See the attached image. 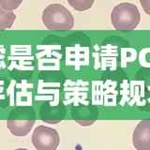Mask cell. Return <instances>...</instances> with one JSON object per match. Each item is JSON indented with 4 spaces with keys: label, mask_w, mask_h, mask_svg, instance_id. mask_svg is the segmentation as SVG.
Masks as SVG:
<instances>
[{
    "label": "cell",
    "mask_w": 150,
    "mask_h": 150,
    "mask_svg": "<svg viewBox=\"0 0 150 150\" xmlns=\"http://www.w3.org/2000/svg\"><path fill=\"white\" fill-rule=\"evenodd\" d=\"M16 20V15L13 11L8 9L0 6V30H5L11 28Z\"/></svg>",
    "instance_id": "6"
},
{
    "label": "cell",
    "mask_w": 150,
    "mask_h": 150,
    "mask_svg": "<svg viewBox=\"0 0 150 150\" xmlns=\"http://www.w3.org/2000/svg\"><path fill=\"white\" fill-rule=\"evenodd\" d=\"M35 124V115L29 109H20L13 111L7 120V127L11 132L22 137L30 132Z\"/></svg>",
    "instance_id": "3"
},
{
    "label": "cell",
    "mask_w": 150,
    "mask_h": 150,
    "mask_svg": "<svg viewBox=\"0 0 150 150\" xmlns=\"http://www.w3.org/2000/svg\"><path fill=\"white\" fill-rule=\"evenodd\" d=\"M14 150H28L26 148H17V149H14Z\"/></svg>",
    "instance_id": "10"
},
{
    "label": "cell",
    "mask_w": 150,
    "mask_h": 150,
    "mask_svg": "<svg viewBox=\"0 0 150 150\" xmlns=\"http://www.w3.org/2000/svg\"><path fill=\"white\" fill-rule=\"evenodd\" d=\"M23 0H0V6L8 11H14L19 8Z\"/></svg>",
    "instance_id": "8"
},
{
    "label": "cell",
    "mask_w": 150,
    "mask_h": 150,
    "mask_svg": "<svg viewBox=\"0 0 150 150\" xmlns=\"http://www.w3.org/2000/svg\"><path fill=\"white\" fill-rule=\"evenodd\" d=\"M42 23L49 30L68 31L74 25V18L63 5L51 4L42 11Z\"/></svg>",
    "instance_id": "1"
},
{
    "label": "cell",
    "mask_w": 150,
    "mask_h": 150,
    "mask_svg": "<svg viewBox=\"0 0 150 150\" xmlns=\"http://www.w3.org/2000/svg\"><path fill=\"white\" fill-rule=\"evenodd\" d=\"M95 0H68V3L77 11H86L90 8Z\"/></svg>",
    "instance_id": "7"
},
{
    "label": "cell",
    "mask_w": 150,
    "mask_h": 150,
    "mask_svg": "<svg viewBox=\"0 0 150 150\" xmlns=\"http://www.w3.org/2000/svg\"><path fill=\"white\" fill-rule=\"evenodd\" d=\"M133 146L137 150H150V119L142 120L132 134Z\"/></svg>",
    "instance_id": "5"
},
{
    "label": "cell",
    "mask_w": 150,
    "mask_h": 150,
    "mask_svg": "<svg viewBox=\"0 0 150 150\" xmlns=\"http://www.w3.org/2000/svg\"><path fill=\"white\" fill-rule=\"evenodd\" d=\"M60 143L57 130L47 126H39L32 134V144L37 150H56Z\"/></svg>",
    "instance_id": "4"
},
{
    "label": "cell",
    "mask_w": 150,
    "mask_h": 150,
    "mask_svg": "<svg viewBox=\"0 0 150 150\" xmlns=\"http://www.w3.org/2000/svg\"><path fill=\"white\" fill-rule=\"evenodd\" d=\"M111 22L115 30L131 31L139 25L141 14L138 8L132 3H120L111 13Z\"/></svg>",
    "instance_id": "2"
},
{
    "label": "cell",
    "mask_w": 150,
    "mask_h": 150,
    "mask_svg": "<svg viewBox=\"0 0 150 150\" xmlns=\"http://www.w3.org/2000/svg\"><path fill=\"white\" fill-rule=\"evenodd\" d=\"M144 12L150 15V0H139Z\"/></svg>",
    "instance_id": "9"
}]
</instances>
